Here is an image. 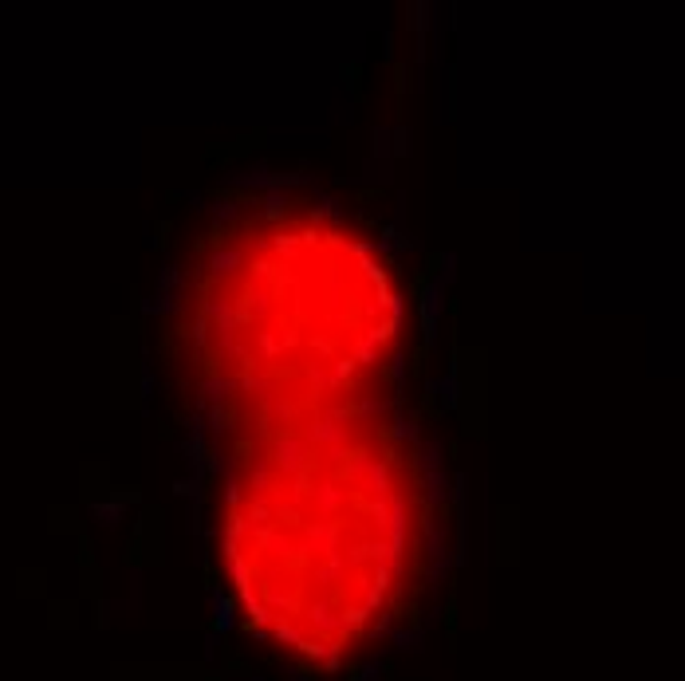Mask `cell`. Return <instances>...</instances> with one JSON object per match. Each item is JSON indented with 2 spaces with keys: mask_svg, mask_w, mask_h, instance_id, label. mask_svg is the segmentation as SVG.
<instances>
[]
</instances>
